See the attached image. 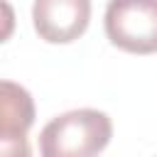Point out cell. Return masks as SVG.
Masks as SVG:
<instances>
[{"label":"cell","mask_w":157,"mask_h":157,"mask_svg":"<svg viewBox=\"0 0 157 157\" xmlns=\"http://www.w3.org/2000/svg\"><path fill=\"white\" fill-rule=\"evenodd\" d=\"M113 123L105 113L93 108L69 110L49 120L39 135V152L44 157H91L108 147Z\"/></svg>","instance_id":"cell-1"},{"label":"cell","mask_w":157,"mask_h":157,"mask_svg":"<svg viewBox=\"0 0 157 157\" xmlns=\"http://www.w3.org/2000/svg\"><path fill=\"white\" fill-rule=\"evenodd\" d=\"M108 39L130 54L157 52V0H110L105 7Z\"/></svg>","instance_id":"cell-2"},{"label":"cell","mask_w":157,"mask_h":157,"mask_svg":"<svg viewBox=\"0 0 157 157\" xmlns=\"http://www.w3.org/2000/svg\"><path fill=\"white\" fill-rule=\"evenodd\" d=\"M91 20V0H34L32 22L37 34L49 44L78 39Z\"/></svg>","instance_id":"cell-3"},{"label":"cell","mask_w":157,"mask_h":157,"mask_svg":"<svg viewBox=\"0 0 157 157\" xmlns=\"http://www.w3.org/2000/svg\"><path fill=\"white\" fill-rule=\"evenodd\" d=\"M34 123L32 96L12 83H0V150L5 155H27V130Z\"/></svg>","instance_id":"cell-4"}]
</instances>
